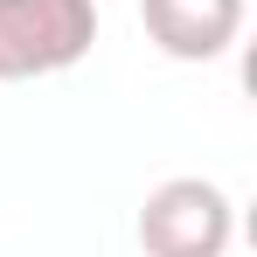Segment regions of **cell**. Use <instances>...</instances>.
I'll list each match as a JSON object with an SVG mask.
<instances>
[{
	"label": "cell",
	"instance_id": "3",
	"mask_svg": "<svg viewBox=\"0 0 257 257\" xmlns=\"http://www.w3.org/2000/svg\"><path fill=\"white\" fill-rule=\"evenodd\" d=\"M139 21L160 56L174 63H215L243 35V0H139Z\"/></svg>",
	"mask_w": 257,
	"mask_h": 257
},
{
	"label": "cell",
	"instance_id": "2",
	"mask_svg": "<svg viewBox=\"0 0 257 257\" xmlns=\"http://www.w3.org/2000/svg\"><path fill=\"white\" fill-rule=\"evenodd\" d=\"M229 236H236V209L202 174H174L139 202V250L146 257H222Z\"/></svg>",
	"mask_w": 257,
	"mask_h": 257
},
{
	"label": "cell",
	"instance_id": "1",
	"mask_svg": "<svg viewBox=\"0 0 257 257\" xmlns=\"http://www.w3.org/2000/svg\"><path fill=\"white\" fill-rule=\"evenodd\" d=\"M97 42V0H0V84L77 70Z\"/></svg>",
	"mask_w": 257,
	"mask_h": 257
}]
</instances>
